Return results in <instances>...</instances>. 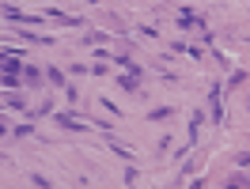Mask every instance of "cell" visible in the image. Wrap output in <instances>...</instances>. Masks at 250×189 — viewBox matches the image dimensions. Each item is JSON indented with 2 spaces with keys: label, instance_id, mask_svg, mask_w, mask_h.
Wrapping results in <instances>:
<instances>
[{
  "label": "cell",
  "instance_id": "obj_14",
  "mask_svg": "<svg viewBox=\"0 0 250 189\" xmlns=\"http://www.w3.org/2000/svg\"><path fill=\"white\" fill-rule=\"evenodd\" d=\"M224 186H231V189H235V186H250V178H247V174H231Z\"/></svg>",
  "mask_w": 250,
  "mask_h": 189
},
{
  "label": "cell",
  "instance_id": "obj_15",
  "mask_svg": "<svg viewBox=\"0 0 250 189\" xmlns=\"http://www.w3.org/2000/svg\"><path fill=\"white\" fill-rule=\"evenodd\" d=\"M31 186H42V189H49V186H53V182H49L46 174H31Z\"/></svg>",
  "mask_w": 250,
  "mask_h": 189
},
{
  "label": "cell",
  "instance_id": "obj_12",
  "mask_svg": "<svg viewBox=\"0 0 250 189\" xmlns=\"http://www.w3.org/2000/svg\"><path fill=\"white\" fill-rule=\"evenodd\" d=\"M110 151H114L118 159H125V163H133V151H129L125 144H110Z\"/></svg>",
  "mask_w": 250,
  "mask_h": 189
},
{
  "label": "cell",
  "instance_id": "obj_11",
  "mask_svg": "<svg viewBox=\"0 0 250 189\" xmlns=\"http://www.w3.org/2000/svg\"><path fill=\"white\" fill-rule=\"evenodd\" d=\"M171 106H156V110H152V113H148V121H167V117H171Z\"/></svg>",
  "mask_w": 250,
  "mask_h": 189
},
{
  "label": "cell",
  "instance_id": "obj_6",
  "mask_svg": "<svg viewBox=\"0 0 250 189\" xmlns=\"http://www.w3.org/2000/svg\"><path fill=\"white\" fill-rule=\"evenodd\" d=\"M118 83H122V91H137V87H141V76H133V72H125V76H118Z\"/></svg>",
  "mask_w": 250,
  "mask_h": 189
},
{
  "label": "cell",
  "instance_id": "obj_4",
  "mask_svg": "<svg viewBox=\"0 0 250 189\" xmlns=\"http://www.w3.org/2000/svg\"><path fill=\"white\" fill-rule=\"evenodd\" d=\"M57 125L68 129V132H83V129H87V125H83V121L76 117V113H57Z\"/></svg>",
  "mask_w": 250,
  "mask_h": 189
},
{
  "label": "cell",
  "instance_id": "obj_8",
  "mask_svg": "<svg viewBox=\"0 0 250 189\" xmlns=\"http://www.w3.org/2000/svg\"><path fill=\"white\" fill-rule=\"evenodd\" d=\"M46 76H49V83H53V87H61V91H68V79H64V72H61V68H49Z\"/></svg>",
  "mask_w": 250,
  "mask_h": 189
},
{
  "label": "cell",
  "instance_id": "obj_3",
  "mask_svg": "<svg viewBox=\"0 0 250 189\" xmlns=\"http://www.w3.org/2000/svg\"><path fill=\"white\" fill-rule=\"evenodd\" d=\"M4 16H8V23H42V16H23L12 4H4Z\"/></svg>",
  "mask_w": 250,
  "mask_h": 189
},
{
  "label": "cell",
  "instance_id": "obj_1",
  "mask_svg": "<svg viewBox=\"0 0 250 189\" xmlns=\"http://www.w3.org/2000/svg\"><path fill=\"white\" fill-rule=\"evenodd\" d=\"M19 72H23V61H19V53H4V87L8 91H19Z\"/></svg>",
  "mask_w": 250,
  "mask_h": 189
},
{
  "label": "cell",
  "instance_id": "obj_10",
  "mask_svg": "<svg viewBox=\"0 0 250 189\" xmlns=\"http://www.w3.org/2000/svg\"><path fill=\"white\" fill-rule=\"evenodd\" d=\"M31 132H34V121H23V125L12 129V140H23V136H31Z\"/></svg>",
  "mask_w": 250,
  "mask_h": 189
},
{
  "label": "cell",
  "instance_id": "obj_9",
  "mask_svg": "<svg viewBox=\"0 0 250 189\" xmlns=\"http://www.w3.org/2000/svg\"><path fill=\"white\" fill-rule=\"evenodd\" d=\"M16 34H23V38H27V42H34V46H49V42H53L49 34H31V31H16Z\"/></svg>",
  "mask_w": 250,
  "mask_h": 189
},
{
  "label": "cell",
  "instance_id": "obj_7",
  "mask_svg": "<svg viewBox=\"0 0 250 189\" xmlns=\"http://www.w3.org/2000/svg\"><path fill=\"white\" fill-rule=\"evenodd\" d=\"M114 61H118V68H125V72H133V76H141V64L133 61V57H125V53H122V57H114Z\"/></svg>",
  "mask_w": 250,
  "mask_h": 189
},
{
  "label": "cell",
  "instance_id": "obj_5",
  "mask_svg": "<svg viewBox=\"0 0 250 189\" xmlns=\"http://www.w3.org/2000/svg\"><path fill=\"white\" fill-rule=\"evenodd\" d=\"M49 19H57L61 27H83V19H76V16H68V12H49Z\"/></svg>",
  "mask_w": 250,
  "mask_h": 189
},
{
  "label": "cell",
  "instance_id": "obj_2",
  "mask_svg": "<svg viewBox=\"0 0 250 189\" xmlns=\"http://www.w3.org/2000/svg\"><path fill=\"white\" fill-rule=\"evenodd\" d=\"M220 83H208V110H212V121H220L224 125V106H220Z\"/></svg>",
  "mask_w": 250,
  "mask_h": 189
},
{
  "label": "cell",
  "instance_id": "obj_16",
  "mask_svg": "<svg viewBox=\"0 0 250 189\" xmlns=\"http://www.w3.org/2000/svg\"><path fill=\"white\" fill-rule=\"evenodd\" d=\"M87 42H91V46H99V42H106V31H87Z\"/></svg>",
  "mask_w": 250,
  "mask_h": 189
},
{
  "label": "cell",
  "instance_id": "obj_17",
  "mask_svg": "<svg viewBox=\"0 0 250 189\" xmlns=\"http://www.w3.org/2000/svg\"><path fill=\"white\" fill-rule=\"evenodd\" d=\"M239 167H250V151H247V155H243V159H239Z\"/></svg>",
  "mask_w": 250,
  "mask_h": 189
},
{
  "label": "cell",
  "instance_id": "obj_13",
  "mask_svg": "<svg viewBox=\"0 0 250 189\" xmlns=\"http://www.w3.org/2000/svg\"><path fill=\"white\" fill-rule=\"evenodd\" d=\"M239 83H247V72H243V68H235L231 76H228V87H239Z\"/></svg>",
  "mask_w": 250,
  "mask_h": 189
}]
</instances>
